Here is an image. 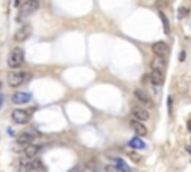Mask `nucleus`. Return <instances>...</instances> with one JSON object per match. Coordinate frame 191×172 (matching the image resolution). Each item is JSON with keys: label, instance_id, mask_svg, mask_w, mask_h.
Here are the masks:
<instances>
[{"label": "nucleus", "instance_id": "nucleus-24", "mask_svg": "<svg viewBox=\"0 0 191 172\" xmlns=\"http://www.w3.org/2000/svg\"><path fill=\"white\" fill-rule=\"evenodd\" d=\"M184 58H185V52H181V61H184Z\"/></svg>", "mask_w": 191, "mask_h": 172}, {"label": "nucleus", "instance_id": "nucleus-1", "mask_svg": "<svg viewBox=\"0 0 191 172\" xmlns=\"http://www.w3.org/2000/svg\"><path fill=\"white\" fill-rule=\"evenodd\" d=\"M30 75L27 70H14L8 75V82H9L10 87H18L24 82H27L30 79Z\"/></svg>", "mask_w": 191, "mask_h": 172}, {"label": "nucleus", "instance_id": "nucleus-2", "mask_svg": "<svg viewBox=\"0 0 191 172\" xmlns=\"http://www.w3.org/2000/svg\"><path fill=\"white\" fill-rule=\"evenodd\" d=\"M22 63H24V51H22L21 48H15L9 54L8 66H9L10 69H18Z\"/></svg>", "mask_w": 191, "mask_h": 172}, {"label": "nucleus", "instance_id": "nucleus-16", "mask_svg": "<svg viewBox=\"0 0 191 172\" xmlns=\"http://www.w3.org/2000/svg\"><path fill=\"white\" fill-rule=\"evenodd\" d=\"M128 145L132 147V148H136V150H142V148H145L146 145H145V142H143L140 138H132L130 141H128Z\"/></svg>", "mask_w": 191, "mask_h": 172}, {"label": "nucleus", "instance_id": "nucleus-11", "mask_svg": "<svg viewBox=\"0 0 191 172\" xmlns=\"http://www.w3.org/2000/svg\"><path fill=\"white\" fill-rule=\"evenodd\" d=\"M149 79H151V84H154V86H158V87L163 86L164 84V72L152 69V72L149 75Z\"/></svg>", "mask_w": 191, "mask_h": 172}, {"label": "nucleus", "instance_id": "nucleus-6", "mask_svg": "<svg viewBox=\"0 0 191 172\" xmlns=\"http://www.w3.org/2000/svg\"><path fill=\"white\" fill-rule=\"evenodd\" d=\"M31 26L30 24H24V26H21L17 31H15V36L14 39L17 40V42H24V40H27L30 38V35H31Z\"/></svg>", "mask_w": 191, "mask_h": 172}, {"label": "nucleus", "instance_id": "nucleus-5", "mask_svg": "<svg viewBox=\"0 0 191 172\" xmlns=\"http://www.w3.org/2000/svg\"><path fill=\"white\" fill-rule=\"evenodd\" d=\"M134 97H136V100L140 103V106H143L145 109L154 106V102L149 99V96L146 94L143 90H140V88H136V90H134Z\"/></svg>", "mask_w": 191, "mask_h": 172}, {"label": "nucleus", "instance_id": "nucleus-8", "mask_svg": "<svg viewBox=\"0 0 191 172\" xmlns=\"http://www.w3.org/2000/svg\"><path fill=\"white\" fill-rule=\"evenodd\" d=\"M36 135L38 133L35 130H26V132H22L17 138V144H19V145H30V144L33 142V139H35Z\"/></svg>", "mask_w": 191, "mask_h": 172}, {"label": "nucleus", "instance_id": "nucleus-21", "mask_svg": "<svg viewBox=\"0 0 191 172\" xmlns=\"http://www.w3.org/2000/svg\"><path fill=\"white\" fill-rule=\"evenodd\" d=\"M169 112L172 114V97H169Z\"/></svg>", "mask_w": 191, "mask_h": 172}, {"label": "nucleus", "instance_id": "nucleus-13", "mask_svg": "<svg viewBox=\"0 0 191 172\" xmlns=\"http://www.w3.org/2000/svg\"><path fill=\"white\" fill-rule=\"evenodd\" d=\"M111 159L114 160L115 166L120 169V172H132V169H130V166L127 165V163L121 159V157H114V156H111Z\"/></svg>", "mask_w": 191, "mask_h": 172}, {"label": "nucleus", "instance_id": "nucleus-12", "mask_svg": "<svg viewBox=\"0 0 191 172\" xmlns=\"http://www.w3.org/2000/svg\"><path fill=\"white\" fill-rule=\"evenodd\" d=\"M33 169V160L29 157H22L18 162V172H30Z\"/></svg>", "mask_w": 191, "mask_h": 172}, {"label": "nucleus", "instance_id": "nucleus-14", "mask_svg": "<svg viewBox=\"0 0 191 172\" xmlns=\"http://www.w3.org/2000/svg\"><path fill=\"white\" fill-rule=\"evenodd\" d=\"M40 151V147L36 145V144H30L26 147V150H24V154H26V157H29V159H33L35 156H38V153Z\"/></svg>", "mask_w": 191, "mask_h": 172}, {"label": "nucleus", "instance_id": "nucleus-10", "mask_svg": "<svg viewBox=\"0 0 191 172\" xmlns=\"http://www.w3.org/2000/svg\"><path fill=\"white\" fill-rule=\"evenodd\" d=\"M31 99V94L30 93H26V91H18L15 94H12V102L15 105H22V103H27Z\"/></svg>", "mask_w": 191, "mask_h": 172}, {"label": "nucleus", "instance_id": "nucleus-22", "mask_svg": "<svg viewBox=\"0 0 191 172\" xmlns=\"http://www.w3.org/2000/svg\"><path fill=\"white\" fill-rule=\"evenodd\" d=\"M130 157H132V159H133V160H136V162H139V160H140V159H139V157H137V154H132V156H130Z\"/></svg>", "mask_w": 191, "mask_h": 172}, {"label": "nucleus", "instance_id": "nucleus-15", "mask_svg": "<svg viewBox=\"0 0 191 172\" xmlns=\"http://www.w3.org/2000/svg\"><path fill=\"white\" fill-rule=\"evenodd\" d=\"M130 126H132V129H133L137 135H146V127H145V124L140 123V121L132 120V121H130Z\"/></svg>", "mask_w": 191, "mask_h": 172}, {"label": "nucleus", "instance_id": "nucleus-4", "mask_svg": "<svg viewBox=\"0 0 191 172\" xmlns=\"http://www.w3.org/2000/svg\"><path fill=\"white\" fill-rule=\"evenodd\" d=\"M30 115H31V111H26V109H15L12 112V121L17 123V124H26L29 123Z\"/></svg>", "mask_w": 191, "mask_h": 172}, {"label": "nucleus", "instance_id": "nucleus-25", "mask_svg": "<svg viewBox=\"0 0 191 172\" xmlns=\"http://www.w3.org/2000/svg\"><path fill=\"white\" fill-rule=\"evenodd\" d=\"M187 151L191 154V145H188V147H187Z\"/></svg>", "mask_w": 191, "mask_h": 172}, {"label": "nucleus", "instance_id": "nucleus-9", "mask_svg": "<svg viewBox=\"0 0 191 172\" xmlns=\"http://www.w3.org/2000/svg\"><path fill=\"white\" fill-rule=\"evenodd\" d=\"M152 52L157 56V57H164V56H167V52H169V47H167V44L166 42H155L152 45Z\"/></svg>", "mask_w": 191, "mask_h": 172}, {"label": "nucleus", "instance_id": "nucleus-3", "mask_svg": "<svg viewBox=\"0 0 191 172\" xmlns=\"http://www.w3.org/2000/svg\"><path fill=\"white\" fill-rule=\"evenodd\" d=\"M38 8H39V2H36V0H29V2H26V3L21 6L17 19H18V21H22L24 18H27L29 15H31L33 12H36Z\"/></svg>", "mask_w": 191, "mask_h": 172}, {"label": "nucleus", "instance_id": "nucleus-23", "mask_svg": "<svg viewBox=\"0 0 191 172\" xmlns=\"http://www.w3.org/2000/svg\"><path fill=\"white\" fill-rule=\"evenodd\" d=\"M187 127H188V130H190V132H191V120H190V121H188V123H187Z\"/></svg>", "mask_w": 191, "mask_h": 172}, {"label": "nucleus", "instance_id": "nucleus-18", "mask_svg": "<svg viewBox=\"0 0 191 172\" xmlns=\"http://www.w3.org/2000/svg\"><path fill=\"white\" fill-rule=\"evenodd\" d=\"M152 69H157V70H161V72H164V61H163L161 57H157L152 61Z\"/></svg>", "mask_w": 191, "mask_h": 172}, {"label": "nucleus", "instance_id": "nucleus-26", "mask_svg": "<svg viewBox=\"0 0 191 172\" xmlns=\"http://www.w3.org/2000/svg\"><path fill=\"white\" fill-rule=\"evenodd\" d=\"M0 84H2V82H0Z\"/></svg>", "mask_w": 191, "mask_h": 172}, {"label": "nucleus", "instance_id": "nucleus-20", "mask_svg": "<svg viewBox=\"0 0 191 172\" xmlns=\"http://www.w3.org/2000/svg\"><path fill=\"white\" fill-rule=\"evenodd\" d=\"M105 169H106V172H120V169H118L115 165H108Z\"/></svg>", "mask_w": 191, "mask_h": 172}, {"label": "nucleus", "instance_id": "nucleus-19", "mask_svg": "<svg viewBox=\"0 0 191 172\" xmlns=\"http://www.w3.org/2000/svg\"><path fill=\"white\" fill-rule=\"evenodd\" d=\"M33 169H36V171H39V172H45L43 165L39 162V160H33Z\"/></svg>", "mask_w": 191, "mask_h": 172}, {"label": "nucleus", "instance_id": "nucleus-17", "mask_svg": "<svg viewBox=\"0 0 191 172\" xmlns=\"http://www.w3.org/2000/svg\"><path fill=\"white\" fill-rule=\"evenodd\" d=\"M160 19L163 23V29H164V33H169L170 31V24H169V19L164 15V12H160Z\"/></svg>", "mask_w": 191, "mask_h": 172}, {"label": "nucleus", "instance_id": "nucleus-7", "mask_svg": "<svg viewBox=\"0 0 191 172\" xmlns=\"http://www.w3.org/2000/svg\"><path fill=\"white\" fill-rule=\"evenodd\" d=\"M132 115H133V118L136 121H140V123L149 120V111L145 109L143 106H134L132 109Z\"/></svg>", "mask_w": 191, "mask_h": 172}]
</instances>
